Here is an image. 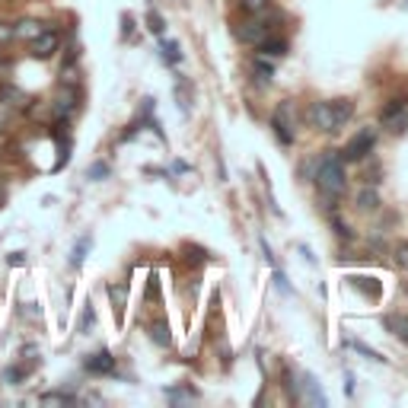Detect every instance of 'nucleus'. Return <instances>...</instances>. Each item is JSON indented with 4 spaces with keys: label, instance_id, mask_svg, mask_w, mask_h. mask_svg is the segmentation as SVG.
Wrapping results in <instances>:
<instances>
[{
    "label": "nucleus",
    "instance_id": "1",
    "mask_svg": "<svg viewBox=\"0 0 408 408\" xmlns=\"http://www.w3.org/2000/svg\"><path fill=\"white\" fill-rule=\"evenodd\" d=\"M316 185L319 192L329 198V208H335V201L348 192V173H345V159L338 150H325L322 159H316Z\"/></svg>",
    "mask_w": 408,
    "mask_h": 408
},
{
    "label": "nucleus",
    "instance_id": "2",
    "mask_svg": "<svg viewBox=\"0 0 408 408\" xmlns=\"http://www.w3.org/2000/svg\"><path fill=\"white\" fill-rule=\"evenodd\" d=\"M271 128H275L281 144H294V134H297V112H294L291 99L277 103V109L271 112Z\"/></svg>",
    "mask_w": 408,
    "mask_h": 408
},
{
    "label": "nucleus",
    "instance_id": "3",
    "mask_svg": "<svg viewBox=\"0 0 408 408\" xmlns=\"http://www.w3.org/2000/svg\"><path fill=\"white\" fill-rule=\"evenodd\" d=\"M374 147H376V131L374 128H360V131L345 144V150H338V153L345 163H357V159H364Z\"/></svg>",
    "mask_w": 408,
    "mask_h": 408
},
{
    "label": "nucleus",
    "instance_id": "4",
    "mask_svg": "<svg viewBox=\"0 0 408 408\" xmlns=\"http://www.w3.org/2000/svg\"><path fill=\"white\" fill-rule=\"evenodd\" d=\"M306 121H310V128H316V131H325V134H335V131H338V121H335L332 103H312L310 109H306Z\"/></svg>",
    "mask_w": 408,
    "mask_h": 408
},
{
    "label": "nucleus",
    "instance_id": "5",
    "mask_svg": "<svg viewBox=\"0 0 408 408\" xmlns=\"http://www.w3.org/2000/svg\"><path fill=\"white\" fill-rule=\"evenodd\" d=\"M268 35H271V26L262 20V16H252V20H246L239 29H236V39H239L242 45H249V48H258Z\"/></svg>",
    "mask_w": 408,
    "mask_h": 408
},
{
    "label": "nucleus",
    "instance_id": "6",
    "mask_svg": "<svg viewBox=\"0 0 408 408\" xmlns=\"http://www.w3.org/2000/svg\"><path fill=\"white\" fill-rule=\"evenodd\" d=\"M58 45H61V35H58L55 26H48L42 35H39V39H32V42H29V55H32L35 61H48V58L58 51Z\"/></svg>",
    "mask_w": 408,
    "mask_h": 408
},
{
    "label": "nucleus",
    "instance_id": "7",
    "mask_svg": "<svg viewBox=\"0 0 408 408\" xmlns=\"http://www.w3.org/2000/svg\"><path fill=\"white\" fill-rule=\"evenodd\" d=\"M77 105H80V90H77L74 84H67V86H61V93H58V96H55L51 109H55V118L67 121V118L77 112Z\"/></svg>",
    "mask_w": 408,
    "mask_h": 408
},
{
    "label": "nucleus",
    "instance_id": "8",
    "mask_svg": "<svg viewBox=\"0 0 408 408\" xmlns=\"http://www.w3.org/2000/svg\"><path fill=\"white\" fill-rule=\"evenodd\" d=\"M380 121H383V125H389L393 131H405V125H408V99L405 96L393 99V103L383 109Z\"/></svg>",
    "mask_w": 408,
    "mask_h": 408
},
{
    "label": "nucleus",
    "instance_id": "9",
    "mask_svg": "<svg viewBox=\"0 0 408 408\" xmlns=\"http://www.w3.org/2000/svg\"><path fill=\"white\" fill-rule=\"evenodd\" d=\"M0 103L13 105V109H29V103H32V99H29L16 84H0Z\"/></svg>",
    "mask_w": 408,
    "mask_h": 408
},
{
    "label": "nucleus",
    "instance_id": "10",
    "mask_svg": "<svg viewBox=\"0 0 408 408\" xmlns=\"http://www.w3.org/2000/svg\"><path fill=\"white\" fill-rule=\"evenodd\" d=\"M84 367L90 370V374H115V357H112L109 351H99V354H90V357L84 360Z\"/></svg>",
    "mask_w": 408,
    "mask_h": 408
},
{
    "label": "nucleus",
    "instance_id": "11",
    "mask_svg": "<svg viewBox=\"0 0 408 408\" xmlns=\"http://www.w3.org/2000/svg\"><path fill=\"white\" fill-rule=\"evenodd\" d=\"M48 29V22H39V20H20L13 26V35L20 39V42H32V39H39V35Z\"/></svg>",
    "mask_w": 408,
    "mask_h": 408
},
{
    "label": "nucleus",
    "instance_id": "12",
    "mask_svg": "<svg viewBox=\"0 0 408 408\" xmlns=\"http://www.w3.org/2000/svg\"><path fill=\"white\" fill-rule=\"evenodd\" d=\"M109 300H112V310H115V319L121 322V316H125V306H128V284L125 281L109 284Z\"/></svg>",
    "mask_w": 408,
    "mask_h": 408
},
{
    "label": "nucleus",
    "instance_id": "13",
    "mask_svg": "<svg viewBox=\"0 0 408 408\" xmlns=\"http://www.w3.org/2000/svg\"><path fill=\"white\" fill-rule=\"evenodd\" d=\"M150 341L159 348H169L173 345V332H169V325L163 322V319H157V322L150 325Z\"/></svg>",
    "mask_w": 408,
    "mask_h": 408
},
{
    "label": "nucleus",
    "instance_id": "14",
    "mask_svg": "<svg viewBox=\"0 0 408 408\" xmlns=\"http://www.w3.org/2000/svg\"><path fill=\"white\" fill-rule=\"evenodd\" d=\"M258 51H262V55H271V58H284L287 55V39H275V35H268V39L258 45Z\"/></svg>",
    "mask_w": 408,
    "mask_h": 408
},
{
    "label": "nucleus",
    "instance_id": "15",
    "mask_svg": "<svg viewBox=\"0 0 408 408\" xmlns=\"http://www.w3.org/2000/svg\"><path fill=\"white\" fill-rule=\"evenodd\" d=\"M90 249H93V236H80V239H77V246H74V252H70V265H74V268H80Z\"/></svg>",
    "mask_w": 408,
    "mask_h": 408
},
{
    "label": "nucleus",
    "instance_id": "16",
    "mask_svg": "<svg viewBox=\"0 0 408 408\" xmlns=\"http://www.w3.org/2000/svg\"><path fill=\"white\" fill-rule=\"evenodd\" d=\"M332 109H335L338 128H345V121H351V115H354V103L351 99H332Z\"/></svg>",
    "mask_w": 408,
    "mask_h": 408
},
{
    "label": "nucleus",
    "instance_id": "17",
    "mask_svg": "<svg viewBox=\"0 0 408 408\" xmlns=\"http://www.w3.org/2000/svg\"><path fill=\"white\" fill-rule=\"evenodd\" d=\"M252 74H256L262 84H265V80L271 84V77H275V64L268 61V55H262V58H256V61H252Z\"/></svg>",
    "mask_w": 408,
    "mask_h": 408
},
{
    "label": "nucleus",
    "instance_id": "18",
    "mask_svg": "<svg viewBox=\"0 0 408 408\" xmlns=\"http://www.w3.org/2000/svg\"><path fill=\"white\" fill-rule=\"evenodd\" d=\"M357 208L360 211H376V208H380V195H376L374 188H360V192H357Z\"/></svg>",
    "mask_w": 408,
    "mask_h": 408
},
{
    "label": "nucleus",
    "instance_id": "19",
    "mask_svg": "<svg viewBox=\"0 0 408 408\" xmlns=\"http://www.w3.org/2000/svg\"><path fill=\"white\" fill-rule=\"evenodd\" d=\"M159 51H163V61L166 64H179L182 61V48H179V42H173V39H163V42H159Z\"/></svg>",
    "mask_w": 408,
    "mask_h": 408
},
{
    "label": "nucleus",
    "instance_id": "20",
    "mask_svg": "<svg viewBox=\"0 0 408 408\" xmlns=\"http://www.w3.org/2000/svg\"><path fill=\"white\" fill-rule=\"evenodd\" d=\"M351 284L354 287H360V291L364 294H370V297H380V281H376V277H351Z\"/></svg>",
    "mask_w": 408,
    "mask_h": 408
},
{
    "label": "nucleus",
    "instance_id": "21",
    "mask_svg": "<svg viewBox=\"0 0 408 408\" xmlns=\"http://www.w3.org/2000/svg\"><path fill=\"white\" fill-rule=\"evenodd\" d=\"M386 325H389V329H393L395 335H399V341H405V345H408V316L386 319Z\"/></svg>",
    "mask_w": 408,
    "mask_h": 408
},
{
    "label": "nucleus",
    "instance_id": "22",
    "mask_svg": "<svg viewBox=\"0 0 408 408\" xmlns=\"http://www.w3.org/2000/svg\"><path fill=\"white\" fill-rule=\"evenodd\" d=\"M26 376H29V367H10L7 374H4V383H7V386H20Z\"/></svg>",
    "mask_w": 408,
    "mask_h": 408
},
{
    "label": "nucleus",
    "instance_id": "23",
    "mask_svg": "<svg viewBox=\"0 0 408 408\" xmlns=\"http://www.w3.org/2000/svg\"><path fill=\"white\" fill-rule=\"evenodd\" d=\"M303 380H306V393H310V402H312V405H325V395H322V389H319V383L312 380L310 374H306Z\"/></svg>",
    "mask_w": 408,
    "mask_h": 408
},
{
    "label": "nucleus",
    "instance_id": "24",
    "mask_svg": "<svg viewBox=\"0 0 408 408\" xmlns=\"http://www.w3.org/2000/svg\"><path fill=\"white\" fill-rule=\"evenodd\" d=\"M147 26H150V32L159 35V39H163V32H166V22H163V16H159L157 10H150V13H147Z\"/></svg>",
    "mask_w": 408,
    "mask_h": 408
},
{
    "label": "nucleus",
    "instance_id": "25",
    "mask_svg": "<svg viewBox=\"0 0 408 408\" xmlns=\"http://www.w3.org/2000/svg\"><path fill=\"white\" fill-rule=\"evenodd\" d=\"M348 345H351L354 351H360V354H364V357H370V360H380V364H383V360H386L380 351H374V348H367L364 341H348Z\"/></svg>",
    "mask_w": 408,
    "mask_h": 408
},
{
    "label": "nucleus",
    "instance_id": "26",
    "mask_svg": "<svg viewBox=\"0 0 408 408\" xmlns=\"http://www.w3.org/2000/svg\"><path fill=\"white\" fill-rule=\"evenodd\" d=\"M93 325H96V310H93V303H86V310H84V322H80V332H90Z\"/></svg>",
    "mask_w": 408,
    "mask_h": 408
},
{
    "label": "nucleus",
    "instance_id": "27",
    "mask_svg": "<svg viewBox=\"0 0 408 408\" xmlns=\"http://www.w3.org/2000/svg\"><path fill=\"white\" fill-rule=\"evenodd\" d=\"M16 35H13V26L10 22H0V48H7L10 42H13Z\"/></svg>",
    "mask_w": 408,
    "mask_h": 408
},
{
    "label": "nucleus",
    "instance_id": "28",
    "mask_svg": "<svg viewBox=\"0 0 408 408\" xmlns=\"http://www.w3.org/2000/svg\"><path fill=\"white\" fill-rule=\"evenodd\" d=\"M86 176H90L93 182H99V179H105V176H109V166H105V163H93V166L86 169Z\"/></svg>",
    "mask_w": 408,
    "mask_h": 408
},
{
    "label": "nucleus",
    "instance_id": "29",
    "mask_svg": "<svg viewBox=\"0 0 408 408\" xmlns=\"http://www.w3.org/2000/svg\"><path fill=\"white\" fill-rule=\"evenodd\" d=\"M275 287H277V291H281V294H291V284H287L284 271H277V268H275Z\"/></svg>",
    "mask_w": 408,
    "mask_h": 408
},
{
    "label": "nucleus",
    "instance_id": "30",
    "mask_svg": "<svg viewBox=\"0 0 408 408\" xmlns=\"http://www.w3.org/2000/svg\"><path fill=\"white\" fill-rule=\"evenodd\" d=\"M242 4V10H249V13H258V10L265 7V4H268V0H239Z\"/></svg>",
    "mask_w": 408,
    "mask_h": 408
},
{
    "label": "nucleus",
    "instance_id": "31",
    "mask_svg": "<svg viewBox=\"0 0 408 408\" xmlns=\"http://www.w3.org/2000/svg\"><path fill=\"white\" fill-rule=\"evenodd\" d=\"M157 294H159V284H157V277H150V284H147V300H157Z\"/></svg>",
    "mask_w": 408,
    "mask_h": 408
},
{
    "label": "nucleus",
    "instance_id": "32",
    "mask_svg": "<svg viewBox=\"0 0 408 408\" xmlns=\"http://www.w3.org/2000/svg\"><path fill=\"white\" fill-rule=\"evenodd\" d=\"M121 22H125V26H121V32H125V39H128V35H131V29H134L131 13H125V16H121Z\"/></svg>",
    "mask_w": 408,
    "mask_h": 408
},
{
    "label": "nucleus",
    "instance_id": "33",
    "mask_svg": "<svg viewBox=\"0 0 408 408\" xmlns=\"http://www.w3.org/2000/svg\"><path fill=\"white\" fill-rule=\"evenodd\" d=\"M262 252H265V262H268V265H275V252H271V246H268V242H265V239H262Z\"/></svg>",
    "mask_w": 408,
    "mask_h": 408
},
{
    "label": "nucleus",
    "instance_id": "34",
    "mask_svg": "<svg viewBox=\"0 0 408 408\" xmlns=\"http://www.w3.org/2000/svg\"><path fill=\"white\" fill-rule=\"evenodd\" d=\"M4 204H7V182L0 179V208H4Z\"/></svg>",
    "mask_w": 408,
    "mask_h": 408
},
{
    "label": "nucleus",
    "instance_id": "35",
    "mask_svg": "<svg viewBox=\"0 0 408 408\" xmlns=\"http://www.w3.org/2000/svg\"><path fill=\"white\" fill-rule=\"evenodd\" d=\"M7 265H22V252H13V256H7Z\"/></svg>",
    "mask_w": 408,
    "mask_h": 408
},
{
    "label": "nucleus",
    "instance_id": "36",
    "mask_svg": "<svg viewBox=\"0 0 408 408\" xmlns=\"http://www.w3.org/2000/svg\"><path fill=\"white\" fill-rule=\"evenodd\" d=\"M399 262H402V265H405V268H408V249H399Z\"/></svg>",
    "mask_w": 408,
    "mask_h": 408
}]
</instances>
